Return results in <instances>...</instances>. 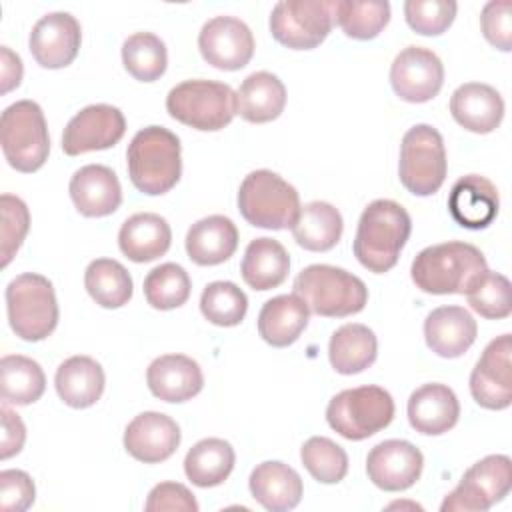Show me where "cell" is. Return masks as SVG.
<instances>
[{"label":"cell","mask_w":512,"mask_h":512,"mask_svg":"<svg viewBox=\"0 0 512 512\" xmlns=\"http://www.w3.org/2000/svg\"><path fill=\"white\" fill-rule=\"evenodd\" d=\"M512 462L504 454H490L472 464L458 486L440 504L442 512H484L508 496Z\"/></svg>","instance_id":"cell-12"},{"label":"cell","mask_w":512,"mask_h":512,"mask_svg":"<svg viewBox=\"0 0 512 512\" xmlns=\"http://www.w3.org/2000/svg\"><path fill=\"white\" fill-rule=\"evenodd\" d=\"M500 208L496 186L480 174L458 178L448 196V212L452 220L468 230H480L494 222Z\"/></svg>","instance_id":"cell-21"},{"label":"cell","mask_w":512,"mask_h":512,"mask_svg":"<svg viewBox=\"0 0 512 512\" xmlns=\"http://www.w3.org/2000/svg\"><path fill=\"white\" fill-rule=\"evenodd\" d=\"M300 458L310 476L322 484H338L348 472V454L326 436H312L300 448Z\"/></svg>","instance_id":"cell-42"},{"label":"cell","mask_w":512,"mask_h":512,"mask_svg":"<svg viewBox=\"0 0 512 512\" xmlns=\"http://www.w3.org/2000/svg\"><path fill=\"white\" fill-rule=\"evenodd\" d=\"M334 22L348 38L372 40L390 22L386 0H334Z\"/></svg>","instance_id":"cell-38"},{"label":"cell","mask_w":512,"mask_h":512,"mask_svg":"<svg viewBox=\"0 0 512 512\" xmlns=\"http://www.w3.org/2000/svg\"><path fill=\"white\" fill-rule=\"evenodd\" d=\"M84 286L90 298L102 308H120L132 298L130 272L114 258H96L84 272Z\"/></svg>","instance_id":"cell-37"},{"label":"cell","mask_w":512,"mask_h":512,"mask_svg":"<svg viewBox=\"0 0 512 512\" xmlns=\"http://www.w3.org/2000/svg\"><path fill=\"white\" fill-rule=\"evenodd\" d=\"M454 0H406L404 18L408 26L422 36H438L450 28L456 18Z\"/></svg>","instance_id":"cell-44"},{"label":"cell","mask_w":512,"mask_h":512,"mask_svg":"<svg viewBox=\"0 0 512 512\" xmlns=\"http://www.w3.org/2000/svg\"><path fill=\"white\" fill-rule=\"evenodd\" d=\"M298 294L310 312L324 318H344L364 310L368 302L366 284L344 268L310 264L294 280Z\"/></svg>","instance_id":"cell-4"},{"label":"cell","mask_w":512,"mask_h":512,"mask_svg":"<svg viewBox=\"0 0 512 512\" xmlns=\"http://www.w3.org/2000/svg\"><path fill=\"white\" fill-rule=\"evenodd\" d=\"M310 310L298 294H280L264 302L258 314V334L274 348L294 344L308 326Z\"/></svg>","instance_id":"cell-29"},{"label":"cell","mask_w":512,"mask_h":512,"mask_svg":"<svg viewBox=\"0 0 512 512\" xmlns=\"http://www.w3.org/2000/svg\"><path fill=\"white\" fill-rule=\"evenodd\" d=\"M378 356L376 334L358 322H350L334 330L328 344V358L338 374L352 376L364 372Z\"/></svg>","instance_id":"cell-33"},{"label":"cell","mask_w":512,"mask_h":512,"mask_svg":"<svg viewBox=\"0 0 512 512\" xmlns=\"http://www.w3.org/2000/svg\"><path fill=\"white\" fill-rule=\"evenodd\" d=\"M150 392L164 402H186L200 394L204 376L196 360L184 354H164L150 362L146 370Z\"/></svg>","instance_id":"cell-22"},{"label":"cell","mask_w":512,"mask_h":512,"mask_svg":"<svg viewBox=\"0 0 512 512\" xmlns=\"http://www.w3.org/2000/svg\"><path fill=\"white\" fill-rule=\"evenodd\" d=\"M238 248V228L222 214L206 216L194 222L186 234V254L198 266H216L226 262Z\"/></svg>","instance_id":"cell-27"},{"label":"cell","mask_w":512,"mask_h":512,"mask_svg":"<svg viewBox=\"0 0 512 512\" xmlns=\"http://www.w3.org/2000/svg\"><path fill=\"white\" fill-rule=\"evenodd\" d=\"M180 444L178 424L162 412H142L124 430L126 452L144 462L158 464L168 460Z\"/></svg>","instance_id":"cell-19"},{"label":"cell","mask_w":512,"mask_h":512,"mask_svg":"<svg viewBox=\"0 0 512 512\" xmlns=\"http://www.w3.org/2000/svg\"><path fill=\"white\" fill-rule=\"evenodd\" d=\"M242 218L266 230L292 228L300 212V196L292 184L272 170L250 172L238 188Z\"/></svg>","instance_id":"cell-5"},{"label":"cell","mask_w":512,"mask_h":512,"mask_svg":"<svg viewBox=\"0 0 512 512\" xmlns=\"http://www.w3.org/2000/svg\"><path fill=\"white\" fill-rule=\"evenodd\" d=\"M394 418V400L388 390L368 384L332 396L326 420L346 440H366L384 430Z\"/></svg>","instance_id":"cell-9"},{"label":"cell","mask_w":512,"mask_h":512,"mask_svg":"<svg viewBox=\"0 0 512 512\" xmlns=\"http://www.w3.org/2000/svg\"><path fill=\"white\" fill-rule=\"evenodd\" d=\"M0 208H2V238H0L2 248L0 250H2V268H6L28 234L30 212L24 200H20L14 194H2Z\"/></svg>","instance_id":"cell-45"},{"label":"cell","mask_w":512,"mask_h":512,"mask_svg":"<svg viewBox=\"0 0 512 512\" xmlns=\"http://www.w3.org/2000/svg\"><path fill=\"white\" fill-rule=\"evenodd\" d=\"M248 486L252 498L270 512L296 508L304 492L300 474L280 460H266L258 464L250 474Z\"/></svg>","instance_id":"cell-26"},{"label":"cell","mask_w":512,"mask_h":512,"mask_svg":"<svg viewBox=\"0 0 512 512\" xmlns=\"http://www.w3.org/2000/svg\"><path fill=\"white\" fill-rule=\"evenodd\" d=\"M22 60L8 46L0 48V74H2V94L16 88L22 80Z\"/></svg>","instance_id":"cell-50"},{"label":"cell","mask_w":512,"mask_h":512,"mask_svg":"<svg viewBox=\"0 0 512 512\" xmlns=\"http://www.w3.org/2000/svg\"><path fill=\"white\" fill-rule=\"evenodd\" d=\"M80 42V22L68 12H50L32 26L28 48L42 68L58 70L74 62Z\"/></svg>","instance_id":"cell-17"},{"label":"cell","mask_w":512,"mask_h":512,"mask_svg":"<svg viewBox=\"0 0 512 512\" xmlns=\"http://www.w3.org/2000/svg\"><path fill=\"white\" fill-rule=\"evenodd\" d=\"M448 160L442 134L430 124H416L400 144L398 176L402 186L414 196H430L446 180Z\"/></svg>","instance_id":"cell-10"},{"label":"cell","mask_w":512,"mask_h":512,"mask_svg":"<svg viewBox=\"0 0 512 512\" xmlns=\"http://www.w3.org/2000/svg\"><path fill=\"white\" fill-rule=\"evenodd\" d=\"M44 388L46 376L36 360L22 354H8L0 360V392L6 404H34Z\"/></svg>","instance_id":"cell-36"},{"label":"cell","mask_w":512,"mask_h":512,"mask_svg":"<svg viewBox=\"0 0 512 512\" xmlns=\"http://www.w3.org/2000/svg\"><path fill=\"white\" fill-rule=\"evenodd\" d=\"M122 64L140 82H154L166 72V44L152 32H136L122 44Z\"/></svg>","instance_id":"cell-39"},{"label":"cell","mask_w":512,"mask_h":512,"mask_svg":"<svg viewBox=\"0 0 512 512\" xmlns=\"http://www.w3.org/2000/svg\"><path fill=\"white\" fill-rule=\"evenodd\" d=\"M410 232L412 220L406 208L394 200H374L358 220L352 244L354 256L366 270L384 274L396 266Z\"/></svg>","instance_id":"cell-1"},{"label":"cell","mask_w":512,"mask_h":512,"mask_svg":"<svg viewBox=\"0 0 512 512\" xmlns=\"http://www.w3.org/2000/svg\"><path fill=\"white\" fill-rule=\"evenodd\" d=\"M198 48L202 58L218 70H240L254 56V36L246 22L234 16L210 18L200 34Z\"/></svg>","instance_id":"cell-16"},{"label":"cell","mask_w":512,"mask_h":512,"mask_svg":"<svg viewBox=\"0 0 512 512\" xmlns=\"http://www.w3.org/2000/svg\"><path fill=\"white\" fill-rule=\"evenodd\" d=\"M240 272L252 290L264 292L280 286L288 278L290 256L278 240L262 236L246 246Z\"/></svg>","instance_id":"cell-32"},{"label":"cell","mask_w":512,"mask_h":512,"mask_svg":"<svg viewBox=\"0 0 512 512\" xmlns=\"http://www.w3.org/2000/svg\"><path fill=\"white\" fill-rule=\"evenodd\" d=\"M172 242V230L166 218L154 212H140L124 220L118 232L122 254L138 264L164 256Z\"/></svg>","instance_id":"cell-28"},{"label":"cell","mask_w":512,"mask_h":512,"mask_svg":"<svg viewBox=\"0 0 512 512\" xmlns=\"http://www.w3.org/2000/svg\"><path fill=\"white\" fill-rule=\"evenodd\" d=\"M512 338H494L478 358L470 374V394L478 406L504 410L512 404Z\"/></svg>","instance_id":"cell-13"},{"label":"cell","mask_w":512,"mask_h":512,"mask_svg":"<svg viewBox=\"0 0 512 512\" xmlns=\"http://www.w3.org/2000/svg\"><path fill=\"white\" fill-rule=\"evenodd\" d=\"M36 486L24 470L0 472V508L4 512H24L34 504Z\"/></svg>","instance_id":"cell-47"},{"label":"cell","mask_w":512,"mask_h":512,"mask_svg":"<svg viewBox=\"0 0 512 512\" xmlns=\"http://www.w3.org/2000/svg\"><path fill=\"white\" fill-rule=\"evenodd\" d=\"M466 298L472 310L488 320H502L512 312L510 280L500 272L486 270L466 292Z\"/></svg>","instance_id":"cell-43"},{"label":"cell","mask_w":512,"mask_h":512,"mask_svg":"<svg viewBox=\"0 0 512 512\" xmlns=\"http://www.w3.org/2000/svg\"><path fill=\"white\" fill-rule=\"evenodd\" d=\"M146 512H198V502L194 494L180 482H160L156 484L144 504Z\"/></svg>","instance_id":"cell-48"},{"label":"cell","mask_w":512,"mask_h":512,"mask_svg":"<svg viewBox=\"0 0 512 512\" xmlns=\"http://www.w3.org/2000/svg\"><path fill=\"white\" fill-rule=\"evenodd\" d=\"M450 112L462 128L474 134H488L504 118V100L490 84L466 82L452 92Z\"/></svg>","instance_id":"cell-24"},{"label":"cell","mask_w":512,"mask_h":512,"mask_svg":"<svg viewBox=\"0 0 512 512\" xmlns=\"http://www.w3.org/2000/svg\"><path fill=\"white\" fill-rule=\"evenodd\" d=\"M192 282L188 272L174 262L152 268L144 278L146 302L156 310H172L190 298Z\"/></svg>","instance_id":"cell-40"},{"label":"cell","mask_w":512,"mask_h":512,"mask_svg":"<svg viewBox=\"0 0 512 512\" xmlns=\"http://www.w3.org/2000/svg\"><path fill=\"white\" fill-rule=\"evenodd\" d=\"M0 144L6 162L24 174L44 166L50 136L42 108L34 100H18L0 116Z\"/></svg>","instance_id":"cell-7"},{"label":"cell","mask_w":512,"mask_h":512,"mask_svg":"<svg viewBox=\"0 0 512 512\" xmlns=\"http://www.w3.org/2000/svg\"><path fill=\"white\" fill-rule=\"evenodd\" d=\"M390 84L406 102H428L444 84V64L430 48L406 46L390 66Z\"/></svg>","instance_id":"cell-14"},{"label":"cell","mask_w":512,"mask_h":512,"mask_svg":"<svg viewBox=\"0 0 512 512\" xmlns=\"http://www.w3.org/2000/svg\"><path fill=\"white\" fill-rule=\"evenodd\" d=\"M424 456L408 440H384L366 458V474L374 486L386 492H400L414 486L422 474Z\"/></svg>","instance_id":"cell-18"},{"label":"cell","mask_w":512,"mask_h":512,"mask_svg":"<svg viewBox=\"0 0 512 512\" xmlns=\"http://www.w3.org/2000/svg\"><path fill=\"white\" fill-rule=\"evenodd\" d=\"M0 414H2L0 456H2V460H8L22 450L24 440H26V428H24L22 418L16 412H12L8 406H2Z\"/></svg>","instance_id":"cell-49"},{"label":"cell","mask_w":512,"mask_h":512,"mask_svg":"<svg viewBox=\"0 0 512 512\" xmlns=\"http://www.w3.org/2000/svg\"><path fill=\"white\" fill-rule=\"evenodd\" d=\"M234 462L236 454L230 442L222 438H204L188 450L184 472L194 486L212 488L230 476Z\"/></svg>","instance_id":"cell-35"},{"label":"cell","mask_w":512,"mask_h":512,"mask_svg":"<svg viewBox=\"0 0 512 512\" xmlns=\"http://www.w3.org/2000/svg\"><path fill=\"white\" fill-rule=\"evenodd\" d=\"M292 236L298 246L310 252L332 250L344 230L342 214L330 202L314 200L300 206L298 218L292 224Z\"/></svg>","instance_id":"cell-34"},{"label":"cell","mask_w":512,"mask_h":512,"mask_svg":"<svg viewBox=\"0 0 512 512\" xmlns=\"http://www.w3.org/2000/svg\"><path fill=\"white\" fill-rule=\"evenodd\" d=\"M76 210L88 218L110 216L122 202V188L112 168L104 164H86L74 172L68 184Z\"/></svg>","instance_id":"cell-20"},{"label":"cell","mask_w":512,"mask_h":512,"mask_svg":"<svg viewBox=\"0 0 512 512\" xmlns=\"http://www.w3.org/2000/svg\"><path fill=\"white\" fill-rule=\"evenodd\" d=\"M106 376L102 366L90 356L66 358L54 376V386L60 400L70 408H90L104 392Z\"/></svg>","instance_id":"cell-30"},{"label":"cell","mask_w":512,"mask_h":512,"mask_svg":"<svg viewBox=\"0 0 512 512\" xmlns=\"http://www.w3.org/2000/svg\"><path fill=\"white\" fill-rule=\"evenodd\" d=\"M124 132L126 120L116 106L90 104L66 124L62 134V150L68 156L106 150L118 144Z\"/></svg>","instance_id":"cell-15"},{"label":"cell","mask_w":512,"mask_h":512,"mask_svg":"<svg viewBox=\"0 0 512 512\" xmlns=\"http://www.w3.org/2000/svg\"><path fill=\"white\" fill-rule=\"evenodd\" d=\"M334 26V0H282L272 8L270 32L292 50H312Z\"/></svg>","instance_id":"cell-11"},{"label":"cell","mask_w":512,"mask_h":512,"mask_svg":"<svg viewBox=\"0 0 512 512\" xmlns=\"http://www.w3.org/2000/svg\"><path fill=\"white\" fill-rule=\"evenodd\" d=\"M180 140L164 126H146L128 144V176L136 190L160 196L172 190L182 174Z\"/></svg>","instance_id":"cell-3"},{"label":"cell","mask_w":512,"mask_h":512,"mask_svg":"<svg viewBox=\"0 0 512 512\" xmlns=\"http://www.w3.org/2000/svg\"><path fill=\"white\" fill-rule=\"evenodd\" d=\"M200 312L214 326H238L248 312V298L234 282L216 280L202 290Z\"/></svg>","instance_id":"cell-41"},{"label":"cell","mask_w":512,"mask_h":512,"mask_svg":"<svg viewBox=\"0 0 512 512\" xmlns=\"http://www.w3.org/2000/svg\"><path fill=\"white\" fill-rule=\"evenodd\" d=\"M486 270V258L476 246L452 240L420 250L410 276L426 294H466Z\"/></svg>","instance_id":"cell-2"},{"label":"cell","mask_w":512,"mask_h":512,"mask_svg":"<svg viewBox=\"0 0 512 512\" xmlns=\"http://www.w3.org/2000/svg\"><path fill=\"white\" fill-rule=\"evenodd\" d=\"M284 106L286 88L272 72H252L236 90V114L252 124L276 120L284 112Z\"/></svg>","instance_id":"cell-31"},{"label":"cell","mask_w":512,"mask_h":512,"mask_svg":"<svg viewBox=\"0 0 512 512\" xmlns=\"http://www.w3.org/2000/svg\"><path fill=\"white\" fill-rule=\"evenodd\" d=\"M410 426L426 436H440L456 426L460 418V402L446 384H422L408 398Z\"/></svg>","instance_id":"cell-23"},{"label":"cell","mask_w":512,"mask_h":512,"mask_svg":"<svg viewBox=\"0 0 512 512\" xmlns=\"http://www.w3.org/2000/svg\"><path fill=\"white\" fill-rule=\"evenodd\" d=\"M512 2H488L480 14V26L484 38L498 50L510 52L512 50Z\"/></svg>","instance_id":"cell-46"},{"label":"cell","mask_w":512,"mask_h":512,"mask_svg":"<svg viewBox=\"0 0 512 512\" xmlns=\"http://www.w3.org/2000/svg\"><path fill=\"white\" fill-rule=\"evenodd\" d=\"M168 114L202 132H216L228 126L236 114V92L216 80H184L166 96Z\"/></svg>","instance_id":"cell-8"},{"label":"cell","mask_w":512,"mask_h":512,"mask_svg":"<svg viewBox=\"0 0 512 512\" xmlns=\"http://www.w3.org/2000/svg\"><path fill=\"white\" fill-rule=\"evenodd\" d=\"M476 334V320L462 306L434 308L424 320L426 344L442 358L462 356L474 344Z\"/></svg>","instance_id":"cell-25"},{"label":"cell","mask_w":512,"mask_h":512,"mask_svg":"<svg viewBox=\"0 0 512 512\" xmlns=\"http://www.w3.org/2000/svg\"><path fill=\"white\" fill-rule=\"evenodd\" d=\"M6 312L14 334L26 342L48 338L58 324V302L52 282L36 272H24L6 286Z\"/></svg>","instance_id":"cell-6"}]
</instances>
